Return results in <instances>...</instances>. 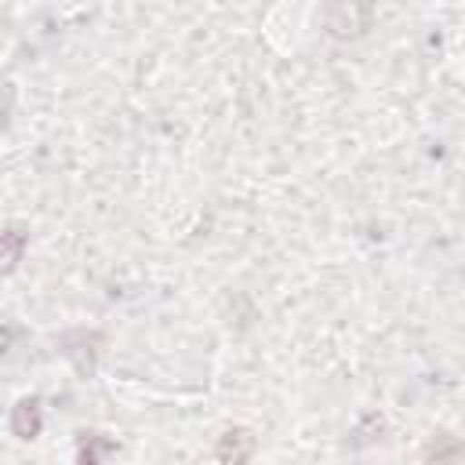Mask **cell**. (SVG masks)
I'll list each match as a JSON object with an SVG mask.
<instances>
[{
  "label": "cell",
  "mask_w": 465,
  "mask_h": 465,
  "mask_svg": "<svg viewBox=\"0 0 465 465\" xmlns=\"http://www.w3.org/2000/svg\"><path fill=\"white\" fill-rule=\"evenodd\" d=\"M320 18H323L327 36H334V40H356V36H363L371 29L374 7H371V0H327V7H323Z\"/></svg>",
  "instance_id": "6da1fadb"
},
{
  "label": "cell",
  "mask_w": 465,
  "mask_h": 465,
  "mask_svg": "<svg viewBox=\"0 0 465 465\" xmlns=\"http://www.w3.org/2000/svg\"><path fill=\"white\" fill-rule=\"evenodd\" d=\"M62 352L76 363L80 374H91L98 363V352H102V334L98 331H73L62 338Z\"/></svg>",
  "instance_id": "7a4b0ae2"
},
{
  "label": "cell",
  "mask_w": 465,
  "mask_h": 465,
  "mask_svg": "<svg viewBox=\"0 0 465 465\" xmlns=\"http://www.w3.org/2000/svg\"><path fill=\"white\" fill-rule=\"evenodd\" d=\"M40 425H44V418H40V403H36V400H22V403L11 411V432H15L18 440L40 436Z\"/></svg>",
  "instance_id": "3957f363"
},
{
  "label": "cell",
  "mask_w": 465,
  "mask_h": 465,
  "mask_svg": "<svg viewBox=\"0 0 465 465\" xmlns=\"http://www.w3.org/2000/svg\"><path fill=\"white\" fill-rule=\"evenodd\" d=\"M254 454V440L247 432H225L222 443H218V458L222 461H243Z\"/></svg>",
  "instance_id": "277c9868"
},
{
  "label": "cell",
  "mask_w": 465,
  "mask_h": 465,
  "mask_svg": "<svg viewBox=\"0 0 465 465\" xmlns=\"http://www.w3.org/2000/svg\"><path fill=\"white\" fill-rule=\"evenodd\" d=\"M22 251H25V232L15 229V225H7L4 229V269L7 272H15V265L22 262Z\"/></svg>",
  "instance_id": "5b68a950"
},
{
  "label": "cell",
  "mask_w": 465,
  "mask_h": 465,
  "mask_svg": "<svg viewBox=\"0 0 465 465\" xmlns=\"http://www.w3.org/2000/svg\"><path fill=\"white\" fill-rule=\"evenodd\" d=\"M381 429H385V421H381L378 414H367V418L360 421L356 436H360V443H371V440H378V436H381Z\"/></svg>",
  "instance_id": "8992f818"
},
{
  "label": "cell",
  "mask_w": 465,
  "mask_h": 465,
  "mask_svg": "<svg viewBox=\"0 0 465 465\" xmlns=\"http://www.w3.org/2000/svg\"><path fill=\"white\" fill-rule=\"evenodd\" d=\"M109 450H116V443H109V440H102V436H91V447L84 443L80 458H84V461H98V458H102V454H109Z\"/></svg>",
  "instance_id": "52a82bcc"
}]
</instances>
